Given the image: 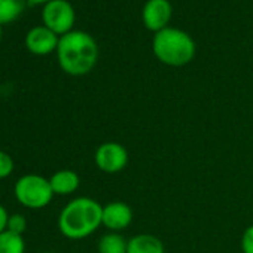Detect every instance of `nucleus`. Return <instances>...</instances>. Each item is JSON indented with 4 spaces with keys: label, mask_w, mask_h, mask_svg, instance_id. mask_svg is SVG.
I'll return each mask as SVG.
<instances>
[{
    "label": "nucleus",
    "mask_w": 253,
    "mask_h": 253,
    "mask_svg": "<svg viewBox=\"0 0 253 253\" xmlns=\"http://www.w3.org/2000/svg\"><path fill=\"white\" fill-rule=\"evenodd\" d=\"M55 52L61 70L70 76L88 75L98 60L95 39L82 30H72L60 36Z\"/></svg>",
    "instance_id": "nucleus-1"
},
{
    "label": "nucleus",
    "mask_w": 253,
    "mask_h": 253,
    "mask_svg": "<svg viewBox=\"0 0 253 253\" xmlns=\"http://www.w3.org/2000/svg\"><path fill=\"white\" fill-rule=\"evenodd\" d=\"M103 206L89 197L69 201L58 216V229L69 240H82L94 234L101 225Z\"/></svg>",
    "instance_id": "nucleus-2"
},
{
    "label": "nucleus",
    "mask_w": 253,
    "mask_h": 253,
    "mask_svg": "<svg viewBox=\"0 0 253 253\" xmlns=\"http://www.w3.org/2000/svg\"><path fill=\"white\" fill-rule=\"evenodd\" d=\"M154 55L166 66L183 67L195 57V42L183 30L167 27L154 35L152 41Z\"/></svg>",
    "instance_id": "nucleus-3"
},
{
    "label": "nucleus",
    "mask_w": 253,
    "mask_h": 253,
    "mask_svg": "<svg viewBox=\"0 0 253 253\" xmlns=\"http://www.w3.org/2000/svg\"><path fill=\"white\" fill-rule=\"evenodd\" d=\"M14 195L26 209L39 210L52 201L54 192L49 179L41 174H24L15 182Z\"/></svg>",
    "instance_id": "nucleus-4"
},
{
    "label": "nucleus",
    "mask_w": 253,
    "mask_h": 253,
    "mask_svg": "<svg viewBox=\"0 0 253 253\" xmlns=\"http://www.w3.org/2000/svg\"><path fill=\"white\" fill-rule=\"evenodd\" d=\"M75 8L67 0H51L42 9L43 26L52 30L55 35L63 36L73 30L75 24Z\"/></svg>",
    "instance_id": "nucleus-5"
},
{
    "label": "nucleus",
    "mask_w": 253,
    "mask_h": 253,
    "mask_svg": "<svg viewBox=\"0 0 253 253\" xmlns=\"http://www.w3.org/2000/svg\"><path fill=\"white\" fill-rule=\"evenodd\" d=\"M94 161L100 171L116 174L121 173L128 164V151L118 142H104L97 148Z\"/></svg>",
    "instance_id": "nucleus-6"
},
{
    "label": "nucleus",
    "mask_w": 253,
    "mask_h": 253,
    "mask_svg": "<svg viewBox=\"0 0 253 253\" xmlns=\"http://www.w3.org/2000/svg\"><path fill=\"white\" fill-rule=\"evenodd\" d=\"M173 8L169 0H148L142 11V20L148 30L158 33L169 27Z\"/></svg>",
    "instance_id": "nucleus-7"
},
{
    "label": "nucleus",
    "mask_w": 253,
    "mask_h": 253,
    "mask_svg": "<svg viewBox=\"0 0 253 253\" xmlns=\"http://www.w3.org/2000/svg\"><path fill=\"white\" fill-rule=\"evenodd\" d=\"M133 223V210L124 201H112L103 206L101 225L110 232H121Z\"/></svg>",
    "instance_id": "nucleus-8"
},
{
    "label": "nucleus",
    "mask_w": 253,
    "mask_h": 253,
    "mask_svg": "<svg viewBox=\"0 0 253 253\" xmlns=\"http://www.w3.org/2000/svg\"><path fill=\"white\" fill-rule=\"evenodd\" d=\"M60 36L45 26H36L26 35V48L35 55H48L57 51Z\"/></svg>",
    "instance_id": "nucleus-9"
},
{
    "label": "nucleus",
    "mask_w": 253,
    "mask_h": 253,
    "mask_svg": "<svg viewBox=\"0 0 253 253\" xmlns=\"http://www.w3.org/2000/svg\"><path fill=\"white\" fill-rule=\"evenodd\" d=\"M54 195H70L76 192L81 185L79 174L73 170H58L49 177Z\"/></svg>",
    "instance_id": "nucleus-10"
},
{
    "label": "nucleus",
    "mask_w": 253,
    "mask_h": 253,
    "mask_svg": "<svg viewBox=\"0 0 253 253\" xmlns=\"http://www.w3.org/2000/svg\"><path fill=\"white\" fill-rule=\"evenodd\" d=\"M126 253H166V247L157 235L137 234L128 240Z\"/></svg>",
    "instance_id": "nucleus-11"
},
{
    "label": "nucleus",
    "mask_w": 253,
    "mask_h": 253,
    "mask_svg": "<svg viewBox=\"0 0 253 253\" xmlns=\"http://www.w3.org/2000/svg\"><path fill=\"white\" fill-rule=\"evenodd\" d=\"M128 240L119 232H107L104 234L97 244L98 253H126Z\"/></svg>",
    "instance_id": "nucleus-12"
},
{
    "label": "nucleus",
    "mask_w": 253,
    "mask_h": 253,
    "mask_svg": "<svg viewBox=\"0 0 253 253\" xmlns=\"http://www.w3.org/2000/svg\"><path fill=\"white\" fill-rule=\"evenodd\" d=\"M27 0H0V24L15 21L24 11Z\"/></svg>",
    "instance_id": "nucleus-13"
},
{
    "label": "nucleus",
    "mask_w": 253,
    "mask_h": 253,
    "mask_svg": "<svg viewBox=\"0 0 253 253\" xmlns=\"http://www.w3.org/2000/svg\"><path fill=\"white\" fill-rule=\"evenodd\" d=\"M0 253H26V243L23 235L3 231L0 234Z\"/></svg>",
    "instance_id": "nucleus-14"
},
{
    "label": "nucleus",
    "mask_w": 253,
    "mask_h": 253,
    "mask_svg": "<svg viewBox=\"0 0 253 253\" xmlns=\"http://www.w3.org/2000/svg\"><path fill=\"white\" fill-rule=\"evenodd\" d=\"M26 228H27V219H26V216H23V214H20V213L9 214L8 228H6L8 231L23 235L24 231H26Z\"/></svg>",
    "instance_id": "nucleus-15"
},
{
    "label": "nucleus",
    "mask_w": 253,
    "mask_h": 253,
    "mask_svg": "<svg viewBox=\"0 0 253 253\" xmlns=\"http://www.w3.org/2000/svg\"><path fill=\"white\" fill-rule=\"evenodd\" d=\"M14 160L9 154L0 151V179H6L14 171Z\"/></svg>",
    "instance_id": "nucleus-16"
},
{
    "label": "nucleus",
    "mask_w": 253,
    "mask_h": 253,
    "mask_svg": "<svg viewBox=\"0 0 253 253\" xmlns=\"http://www.w3.org/2000/svg\"><path fill=\"white\" fill-rule=\"evenodd\" d=\"M241 250L243 253H253V225L247 226L241 235Z\"/></svg>",
    "instance_id": "nucleus-17"
},
{
    "label": "nucleus",
    "mask_w": 253,
    "mask_h": 253,
    "mask_svg": "<svg viewBox=\"0 0 253 253\" xmlns=\"http://www.w3.org/2000/svg\"><path fill=\"white\" fill-rule=\"evenodd\" d=\"M8 219H9V214H8V210L0 204V234L3 231H6L8 228Z\"/></svg>",
    "instance_id": "nucleus-18"
},
{
    "label": "nucleus",
    "mask_w": 253,
    "mask_h": 253,
    "mask_svg": "<svg viewBox=\"0 0 253 253\" xmlns=\"http://www.w3.org/2000/svg\"><path fill=\"white\" fill-rule=\"evenodd\" d=\"M27 2L32 5H46L48 2H51V0H27Z\"/></svg>",
    "instance_id": "nucleus-19"
},
{
    "label": "nucleus",
    "mask_w": 253,
    "mask_h": 253,
    "mask_svg": "<svg viewBox=\"0 0 253 253\" xmlns=\"http://www.w3.org/2000/svg\"><path fill=\"white\" fill-rule=\"evenodd\" d=\"M2 35H3V32H2V24H0V41H2Z\"/></svg>",
    "instance_id": "nucleus-20"
}]
</instances>
